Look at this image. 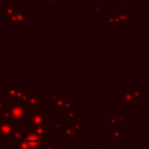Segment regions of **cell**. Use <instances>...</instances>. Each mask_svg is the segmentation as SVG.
<instances>
[{
	"label": "cell",
	"instance_id": "obj_1",
	"mask_svg": "<svg viewBox=\"0 0 149 149\" xmlns=\"http://www.w3.org/2000/svg\"><path fill=\"white\" fill-rule=\"evenodd\" d=\"M26 143L29 146V149H43L41 146V142L40 139L37 136L34 135H30V136L26 137Z\"/></svg>",
	"mask_w": 149,
	"mask_h": 149
},
{
	"label": "cell",
	"instance_id": "obj_2",
	"mask_svg": "<svg viewBox=\"0 0 149 149\" xmlns=\"http://www.w3.org/2000/svg\"><path fill=\"white\" fill-rule=\"evenodd\" d=\"M45 149H55V147H53V146H50V144H48V145H47V147H46Z\"/></svg>",
	"mask_w": 149,
	"mask_h": 149
},
{
	"label": "cell",
	"instance_id": "obj_3",
	"mask_svg": "<svg viewBox=\"0 0 149 149\" xmlns=\"http://www.w3.org/2000/svg\"><path fill=\"white\" fill-rule=\"evenodd\" d=\"M2 146H4V144H3V143L0 142V147H2Z\"/></svg>",
	"mask_w": 149,
	"mask_h": 149
},
{
	"label": "cell",
	"instance_id": "obj_4",
	"mask_svg": "<svg viewBox=\"0 0 149 149\" xmlns=\"http://www.w3.org/2000/svg\"><path fill=\"white\" fill-rule=\"evenodd\" d=\"M90 149H99V148H90Z\"/></svg>",
	"mask_w": 149,
	"mask_h": 149
}]
</instances>
